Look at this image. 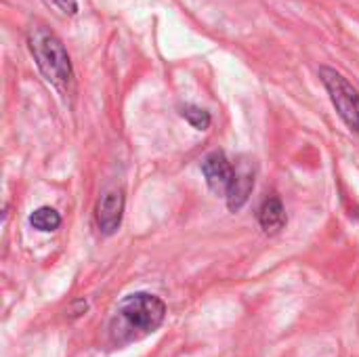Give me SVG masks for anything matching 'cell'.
<instances>
[{"mask_svg":"<svg viewBox=\"0 0 359 357\" xmlns=\"http://www.w3.org/2000/svg\"><path fill=\"white\" fill-rule=\"evenodd\" d=\"M29 225H32L34 229L42 231V234H50V231L59 229V225H61V215H59L55 208H50V206H40V208H36V210L29 215Z\"/></svg>","mask_w":359,"mask_h":357,"instance_id":"8","label":"cell"},{"mask_svg":"<svg viewBox=\"0 0 359 357\" xmlns=\"http://www.w3.org/2000/svg\"><path fill=\"white\" fill-rule=\"evenodd\" d=\"M202 173H204L208 189L212 194L225 198L229 191V185L233 181V173H236V166L229 162L225 151H210L202 160Z\"/></svg>","mask_w":359,"mask_h":357,"instance_id":"4","label":"cell"},{"mask_svg":"<svg viewBox=\"0 0 359 357\" xmlns=\"http://www.w3.org/2000/svg\"><path fill=\"white\" fill-rule=\"evenodd\" d=\"M320 80L330 95V101L341 120L358 133L359 128V90L334 67H320Z\"/></svg>","mask_w":359,"mask_h":357,"instance_id":"3","label":"cell"},{"mask_svg":"<svg viewBox=\"0 0 359 357\" xmlns=\"http://www.w3.org/2000/svg\"><path fill=\"white\" fill-rule=\"evenodd\" d=\"M122 215H124V196L118 189L105 191L101 200L97 202V225L103 236H114L120 225H122Z\"/></svg>","mask_w":359,"mask_h":357,"instance_id":"5","label":"cell"},{"mask_svg":"<svg viewBox=\"0 0 359 357\" xmlns=\"http://www.w3.org/2000/svg\"><path fill=\"white\" fill-rule=\"evenodd\" d=\"M55 6H59L65 15H76L78 13V2L76 0H50Z\"/></svg>","mask_w":359,"mask_h":357,"instance_id":"10","label":"cell"},{"mask_svg":"<svg viewBox=\"0 0 359 357\" xmlns=\"http://www.w3.org/2000/svg\"><path fill=\"white\" fill-rule=\"evenodd\" d=\"M259 223L265 234L273 236L286 227V210L278 196H269L259 208Z\"/></svg>","mask_w":359,"mask_h":357,"instance_id":"7","label":"cell"},{"mask_svg":"<svg viewBox=\"0 0 359 357\" xmlns=\"http://www.w3.org/2000/svg\"><path fill=\"white\" fill-rule=\"evenodd\" d=\"M27 44H29V53L40 69V74L44 76V80L55 86L59 93H67L72 82H74V69H72V61L69 55L63 46V42L59 40V36L48 29L42 23L32 25L29 34H27Z\"/></svg>","mask_w":359,"mask_h":357,"instance_id":"1","label":"cell"},{"mask_svg":"<svg viewBox=\"0 0 359 357\" xmlns=\"http://www.w3.org/2000/svg\"><path fill=\"white\" fill-rule=\"evenodd\" d=\"M252 189H255V170H252L250 162H238L236 173H233V181H231L229 191L225 196L227 208L231 213H238L248 202Z\"/></svg>","mask_w":359,"mask_h":357,"instance_id":"6","label":"cell"},{"mask_svg":"<svg viewBox=\"0 0 359 357\" xmlns=\"http://www.w3.org/2000/svg\"><path fill=\"white\" fill-rule=\"evenodd\" d=\"M86 309H88V303H86V301H76V303L72 305V309H69V316H72V318H80Z\"/></svg>","mask_w":359,"mask_h":357,"instance_id":"11","label":"cell"},{"mask_svg":"<svg viewBox=\"0 0 359 357\" xmlns=\"http://www.w3.org/2000/svg\"><path fill=\"white\" fill-rule=\"evenodd\" d=\"M358 133H359V128H358Z\"/></svg>","mask_w":359,"mask_h":357,"instance_id":"12","label":"cell"},{"mask_svg":"<svg viewBox=\"0 0 359 357\" xmlns=\"http://www.w3.org/2000/svg\"><path fill=\"white\" fill-rule=\"evenodd\" d=\"M181 116H183L196 130H206V128L210 126V122H212L210 114H208L206 109L198 107V105H183V107H181Z\"/></svg>","mask_w":359,"mask_h":357,"instance_id":"9","label":"cell"},{"mask_svg":"<svg viewBox=\"0 0 359 357\" xmlns=\"http://www.w3.org/2000/svg\"><path fill=\"white\" fill-rule=\"evenodd\" d=\"M166 318V305L162 299L149 292H137L126 297L118 305V320L128 332V341L156 332Z\"/></svg>","mask_w":359,"mask_h":357,"instance_id":"2","label":"cell"}]
</instances>
